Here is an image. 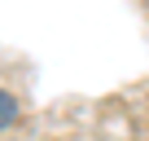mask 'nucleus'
Here are the masks:
<instances>
[{
  "label": "nucleus",
  "mask_w": 149,
  "mask_h": 141,
  "mask_svg": "<svg viewBox=\"0 0 149 141\" xmlns=\"http://www.w3.org/2000/svg\"><path fill=\"white\" fill-rule=\"evenodd\" d=\"M13 119H18V102H13V93L0 88V128H9Z\"/></svg>",
  "instance_id": "obj_1"
}]
</instances>
